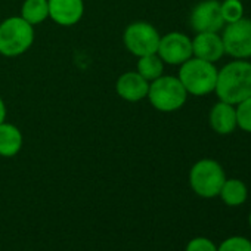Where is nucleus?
Wrapping results in <instances>:
<instances>
[{"label":"nucleus","instance_id":"obj_11","mask_svg":"<svg viewBox=\"0 0 251 251\" xmlns=\"http://www.w3.org/2000/svg\"><path fill=\"white\" fill-rule=\"evenodd\" d=\"M49 15L59 25H74L80 21L84 6L81 0H48Z\"/></svg>","mask_w":251,"mask_h":251},{"label":"nucleus","instance_id":"obj_15","mask_svg":"<svg viewBox=\"0 0 251 251\" xmlns=\"http://www.w3.org/2000/svg\"><path fill=\"white\" fill-rule=\"evenodd\" d=\"M219 195L226 205L238 207L247 201L248 189H247V185L239 179H226Z\"/></svg>","mask_w":251,"mask_h":251},{"label":"nucleus","instance_id":"obj_3","mask_svg":"<svg viewBox=\"0 0 251 251\" xmlns=\"http://www.w3.org/2000/svg\"><path fill=\"white\" fill-rule=\"evenodd\" d=\"M226 180V175L220 163L204 158L197 161L189 173V183L192 191L202 198L219 197V192Z\"/></svg>","mask_w":251,"mask_h":251},{"label":"nucleus","instance_id":"obj_14","mask_svg":"<svg viewBox=\"0 0 251 251\" xmlns=\"http://www.w3.org/2000/svg\"><path fill=\"white\" fill-rule=\"evenodd\" d=\"M23 145L21 132L12 124H0V155L14 157Z\"/></svg>","mask_w":251,"mask_h":251},{"label":"nucleus","instance_id":"obj_1","mask_svg":"<svg viewBox=\"0 0 251 251\" xmlns=\"http://www.w3.org/2000/svg\"><path fill=\"white\" fill-rule=\"evenodd\" d=\"M216 95L219 100L238 105L251 96V62L235 59L219 70L216 81Z\"/></svg>","mask_w":251,"mask_h":251},{"label":"nucleus","instance_id":"obj_6","mask_svg":"<svg viewBox=\"0 0 251 251\" xmlns=\"http://www.w3.org/2000/svg\"><path fill=\"white\" fill-rule=\"evenodd\" d=\"M225 53L235 59L251 58V20L241 18L239 21L225 24L222 33Z\"/></svg>","mask_w":251,"mask_h":251},{"label":"nucleus","instance_id":"obj_13","mask_svg":"<svg viewBox=\"0 0 251 251\" xmlns=\"http://www.w3.org/2000/svg\"><path fill=\"white\" fill-rule=\"evenodd\" d=\"M150 84L139 73H126L117 81V93L130 102H136L148 96Z\"/></svg>","mask_w":251,"mask_h":251},{"label":"nucleus","instance_id":"obj_23","mask_svg":"<svg viewBox=\"0 0 251 251\" xmlns=\"http://www.w3.org/2000/svg\"><path fill=\"white\" fill-rule=\"evenodd\" d=\"M248 222H250V226H251V213H250V217H248Z\"/></svg>","mask_w":251,"mask_h":251},{"label":"nucleus","instance_id":"obj_22","mask_svg":"<svg viewBox=\"0 0 251 251\" xmlns=\"http://www.w3.org/2000/svg\"><path fill=\"white\" fill-rule=\"evenodd\" d=\"M5 115H6V108H5V103H3V100L0 99V124L3 123V120H5Z\"/></svg>","mask_w":251,"mask_h":251},{"label":"nucleus","instance_id":"obj_21","mask_svg":"<svg viewBox=\"0 0 251 251\" xmlns=\"http://www.w3.org/2000/svg\"><path fill=\"white\" fill-rule=\"evenodd\" d=\"M185 251H217V247L211 239L198 236L188 242Z\"/></svg>","mask_w":251,"mask_h":251},{"label":"nucleus","instance_id":"obj_16","mask_svg":"<svg viewBox=\"0 0 251 251\" xmlns=\"http://www.w3.org/2000/svg\"><path fill=\"white\" fill-rule=\"evenodd\" d=\"M49 17L48 0H25L23 6V18L31 25L45 21Z\"/></svg>","mask_w":251,"mask_h":251},{"label":"nucleus","instance_id":"obj_20","mask_svg":"<svg viewBox=\"0 0 251 251\" xmlns=\"http://www.w3.org/2000/svg\"><path fill=\"white\" fill-rule=\"evenodd\" d=\"M217 251H251V241L244 236H230L217 247Z\"/></svg>","mask_w":251,"mask_h":251},{"label":"nucleus","instance_id":"obj_17","mask_svg":"<svg viewBox=\"0 0 251 251\" xmlns=\"http://www.w3.org/2000/svg\"><path fill=\"white\" fill-rule=\"evenodd\" d=\"M163 70H164L163 61L157 53L141 56V59L138 62V73L145 80H155V78L161 77Z\"/></svg>","mask_w":251,"mask_h":251},{"label":"nucleus","instance_id":"obj_8","mask_svg":"<svg viewBox=\"0 0 251 251\" xmlns=\"http://www.w3.org/2000/svg\"><path fill=\"white\" fill-rule=\"evenodd\" d=\"M158 56L172 65H182L192 58V40L182 33H169L160 39Z\"/></svg>","mask_w":251,"mask_h":251},{"label":"nucleus","instance_id":"obj_2","mask_svg":"<svg viewBox=\"0 0 251 251\" xmlns=\"http://www.w3.org/2000/svg\"><path fill=\"white\" fill-rule=\"evenodd\" d=\"M217 74L219 70L213 62L194 56L182 64L177 78L180 80L188 93L195 96H204L214 92Z\"/></svg>","mask_w":251,"mask_h":251},{"label":"nucleus","instance_id":"obj_19","mask_svg":"<svg viewBox=\"0 0 251 251\" xmlns=\"http://www.w3.org/2000/svg\"><path fill=\"white\" fill-rule=\"evenodd\" d=\"M236 109V124L247 133H251V96L235 105Z\"/></svg>","mask_w":251,"mask_h":251},{"label":"nucleus","instance_id":"obj_9","mask_svg":"<svg viewBox=\"0 0 251 251\" xmlns=\"http://www.w3.org/2000/svg\"><path fill=\"white\" fill-rule=\"evenodd\" d=\"M191 25L197 33H219L225 27L217 0H204L198 3L191 14Z\"/></svg>","mask_w":251,"mask_h":251},{"label":"nucleus","instance_id":"obj_4","mask_svg":"<svg viewBox=\"0 0 251 251\" xmlns=\"http://www.w3.org/2000/svg\"><path fill=\"white\" fill-rule=\"evenodd\" d=\"M148 98L154 108L163 112H172L183 106L188 98V92L179 78L167 75L158 77L150 84Z\"/></svg>","mask_w":251,"mask_h":251},{"label":"nucleus","instance_id":"obj_5","mask_svg":"<svg viewBox=\"0 0 251 251\" xmlns=\"http://www.w3.org/2000/svg\"><path fill=\"white\" fill-rule=\"evenodd\" d=\"M34 31L30 23L21 18H9L0 25V53L17 56L24 53L33 43Z\"/></svg>","mask_w":251,"mask_h":251},{"label":"nucleus","instance_id":"obj_12","mask_svg":"<svg viewBox=\"0 0 251 251\" xmlns=\"http://www.w3.org/2000/svg\"><path fill=\"white\" fill-rule=\"evenodd\" d=\"M210 126L219 135H230L238 127L235 105L219 100L210 111Z\"/></svg>","mask_w":251,"mask_h":251},{"label":"nucleus","instance_id":"obj_10","mask_svg":"<svg viewBox=\"0 0 251 251\" xmlns=\"http://www.w3.org/2000/svg\"><path fill=\"white\" fill-rule=\"evenodd\" d=\"M192 55L213 64L217 62L225 55L222 36L219 33H198L192 40Z\"/></svg>","mask_w":251,"mask_h":251},{"label":"nucleus","instance_id":"obj_7","mask_svg":"<svg viewBox=\"0 0 251 251\" xmlns=\"http://www.w3.org/2000/svg\"><path fill=\"white\" fill-rule=\"evenodd\" d=\"M158 31L148 23H135L124 33V43L132 53L141 56L157 53L160 45Z\"/></svg>","mask_w":251,"mask_h":251},{"label":"nucleus","instance_id":"obj_18","mask_svg":"<svg viewBox=\"0 0 251 251\" xmlns=\"http://www.w3.org/2000/svg\"><path fill=\"white\" fill-rule=\"evenodd\" d=\"M220 11L225 24H230L244 18V5L241 0H223L220 3Z\"/></svg>","mask_w":251,"mask_h":251}]
</instances>
